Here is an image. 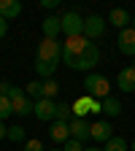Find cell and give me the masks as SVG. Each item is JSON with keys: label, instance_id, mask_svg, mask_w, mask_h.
<instances>
[{"label": "cell", "instance_id": "1", "mask_svg": "<svg viewBox=\"0 0 135 151\" xmlns=\"http://www.w3.org/2000/svg\"><path fill=\"white\" fill-rule=\"evenodd\" d=\"M62 62L70 70L95 73V65L100 62V49H97V43H92L84 35L65 38V43H62Z\"/></svg>", "mask_w": 135, "mask_h": 151}, {"label": "cell", "instance_id": "2", "mask_svg": "<svg viewBox=\"0 0 135 151\" xmlns=\"http://www.w3.org/2000/svg\"><path fill=\"white\" fill-rule=\"evenodd\" d=\"M84 92L89 94L92 100H105L111 97V81L105 78L103 73H87V78H84Z\"/></svg>", "mask_w": 135, "mask_h": 151}, {"label": "cell", "instance_id": "3", "mask_svg": "<svg viewBox=\"0 0 135 151\" xmlns=\"http://www.w3.org/2000/svg\"><path fill=\"white\" fill-rule=\"evenodd\" d=\"M35 60L60 65V62H62V43L57 41V38H43V41L38 43V54H35Z\"/></svg>", "mask_w": 135, "mask_h": 151}, {"label": "cell", "instance_id": "4", "mask_svg": "<svg viewBox=\"0 0 135 151\" xmlns=\"http://www.w3.org/2000/svg\"><path fill=\"white\" fill-rule=\"evenodd\" d=\"M60 22H62V32H65V38L84 35V16H81L79 11H68V14H62Z\"/></svg>", "mask_w": 135, "mask_h": 151}, {"label": "cell", "instance_id": "5", "mask_svg": "<svg viewBox=\"0 0 135 151\" xmlns=\"http://www.w3.org/2000/svg\"><path fill=\"white\" fill-rule=\"evenodd\" d=\"M8 100H11V105H14V113H16V116H30V113H32V105H35V103L25 94L22 86H14L11 94H8Z\"/></svg>", "mask_w": 135, "mask_h": 151}, {"label": "cell", "instance_id": "6", "mask_svg": "<svg viewBox=\"0 0 135 151\" xmlns=\"http://www.w3.org/2000/svg\"><path fill=\"white\" fill-rule=\"evenodd\" d=\"M108 27V19L100 16V14H89L84 16V38H89V41H95V38H100Z\"/></svg>", "mask_w": 135, "mask_h": 151}, {"label": "cell", "instance_id": "7", "mask_svg": "<svg viewBox=\"0 0 135 151\" xmlns=\"http://www.w3.org/2000/svg\"><path fill=\"white\" fill-rule=\"evenodd\" d=\"M32 116L35 119H41V122H54V116H57V103L54 100H46V97H41V100H35V105H32Z\"/></svg>", "mask_w": 135, "mask_h": 151}, {"label": "cell", "instance_id": "8", "mask_svg": "<svg viewBox=\"0 0 135 151\" xmlns=\"http://www.w3.org/2000/svg\"><path fill=\"white\" fill-rule=\"evenodd\" d=\"M70 108H73V116H76V119H84V116H87L89 111H92V113L103 111V108H100V100H92L89 94H84V97H79V100H76V103H73Z\"/></svg>", "mask_w": 135, "mask_h": 151}, {"label": "cell", "instance_id": "9", "mask_svg": "<svg viewBox=\"0 0 135 151\" xmlns=\"http://www.w3.org/2000/svg\"><path fill=\"white\" fill-rule=\"evenodd\" d=\"M70 138L79 140V143L92 140V124L87 119H70Z\"/></svg>", "mask_w": 135, "mask_h": 151}, {"label": "cell", "instance_id": "10", "mask_svg": "<svg viewBox=\"0 0 135 151\" xmlns=\"http://www.w3.org/2000/svg\"><path fill=\"white\" fill-rule=\"evenodd\" d=\"M116 49L127 57H135V30L127 27V30H119V38H116Z\"/></svg>", "mask_w": 135, "mask_h": 151}, {"label": "cell", "instance_id": "11", "mask_svg": "<svg viewBox=\"0 0 135 151\" xmlns=\"http://www.w3.org/2000/svg\"><path fill=\"white\" fill-rule=\"evenodd\" d=\"M49 138L54 140V143H65L68 138H70V124L68 122H51L49 124Z\"/></svg>", "mask_w": 135, "mask_h": 151}, {"label": "cell", "instance_id": "12", "mask_svg": "<svg viewBox=\"0 0 135 151\" xmlns=\"http://www.w3.org/2000/svg\"><path fill=\"white\" fill-rule=\"evenodd\" d=\"M113 138V132H111V122H92V140L95 143H108Z\"/></svg>", "mask_w": 135, "mask_h": 151}, {"label": "cell", "instance_id": "13", "mask_svg": "<svg viewBox=\"0 0 135 151\" xmlns=\"http://www.w3.org/2000/svg\"><path fill=\"white\" fill-rule=\"evenodd\" d=\"M116 86L122 92H135V68H122L119 76H116Z\"/></svg>", "mask_w": 135, "mask_h": 151}, {"label": "cell", "instance_id": "14", "mask_svg": "<svg viewBox=\"0 0 135 151\" xmlns=\"http://www.w3.org/2000/svg\"><path fill=\"white\" fill-rule=\"evenodd\" d=\"M130 22H132L130 11H124V8H111V14H108V24L119 27V30H127V27H130Z\"/></svg>", "mask_w": 135, "mask_h": 151}, {"label": "cell", "instance_id": "15", "mask_svg": "<svg viewBox=\"0 0 135 151\" xmlns=\"http://www.w3.org/2000/svg\"><path fill=\"white\" fill-rule=\"evenodd\" d=\"M19 14H22V3L19 0H0V16L6 19H16Z\"/></svg>", "mask_w": 135, "mask_h": 151}, {"label": "cell", "instance_id": "16", "mask_svg": "<svg viewBox=\"0 0 135 151\" xmlns=\"http://www.w3.org/2000/svg\"><path fill=\"white\" fill-rule=\"evenodd\" d=\"M41 30H43V38H57L62 32V22H60V16H46L43 19V24H41Z\"/></svg>", "mask_w": 135, "mask_h": 151}, {"label": "cell", "instance_id": "17", "mask_svg": "<svg viewBox=\"0 0 135 151\" xmlns=\"http://www.w3.org/2000/svg\"><path fill=\"white\" fill-rule=\"evenodd\" d=\"M100 108H103L105 116H111V119H116L119 113H122V103H119L116 97H105V100L100 103Z\"/></svg>", "mask_w": 135, "mask_h": 151}, {"label": "cell", "instance_id": "18", "mask_svg": "<svg viewBox=\"0 0 135 151\" xmlns=\"http://www.w3.org/2000/svg\"><path fill=\"white\" fill-rule=\"evenodd\" d=\"M35 73L41 76V78H54V73H57V65L54 62H41V60H35Z\"/></svg>", "mask_w": 135, "mask_h": 151}, {"label": "cell", "instance_id": "19", "mask_svg": "<svg viewBox=\"0 0 135 151\" xmlns=\"http://www.w3.org/2000/svg\"><path fill=\"white\" fill-rule=\"evenodd\" d=\"M103 151H130V143H127L124 138H119V135H113V138L103 146Z\"/></svg>", "mask_w": 135, "mask_h": 151}, {"label": "cell", "instance_id": "20", "mask_svg": "<svg viewBox=\"0 0 135 151\" xmlns=\"http://www.w3.org/2000/svg\"><path fill=\"white\" fill-rule=\"evenodd\" d=\"M25 94L35 103V100H41L43 97V81H30L27 84V89H25Z\"/></svg>", "mask_w": 135, "mask_h": 151}, {"label": "cell", "instance_id": "21", "mask_svg": "<svg viewBox=\"0 0 135 151\" xmlns=\"http://www.w3.org/2000/svg\"><path fill=\"white\" fill-rule=\"evenodd\" d=\"M70 113H73V108H70V103H57V122H68L70 124Z\"/></svg>", "mask_w": 135, "mask_h": 151}, {"label": "cell", "instance_id": "22", "mask_svg": "<svg viewBox=\"0 0 135 151\" xmlns=\"http://www.w3.org/2000/svg\"><path fill=\"white\" fill-rule=\"evenodd\" d=\"M57 92H60V84H57L54 78H46V81H43V97H46V100H54Z\"/></svg>", "mask_w": 135, "mask_h": 151}, {"label": "cell", "instance_id": "23", "mask_svg": "<svg viewBox=\"0 0 135 151\" xmlns=\"http://www.w3.org/2000/svg\"><path fill=\"white\" fill-rule=\"evenodd\" d=\"M6 138H8V140H14V143H22V140H25V127H22V124H14V127H8Z\"/></svg>", "mask_w": 135, "mask_h": 151}, {"label": "cell", "instance_id": "24", "mask_svg": "<svg viewBox=\"0 0 135 151\" xmlns=\"http://www.w3.org/2000/svg\"><path fill=\"white\" fill-rule=\"evenodd\" d=\"M8 116H14V105L8 97H0V122H6Z\"/></svg>", "mask_w": 135, "mask_h": 151}, {"label": "cell", "instance_id": "25", "mask_svg": "<svg viewBox=\"0 0 135 151\" xmlns=\"http://www.w3.org/2000/svg\"><path fill=\"white\" fill-rule=\"evenodd\" d=\"M25 151H46V146H43V140H38V138H30V140L25 143Z\"/></svg>", "mask_w": 135, "mask_h": 151}, {"label": "cell", "instance_id": "26", "mask_svg": "<svg viewBox=\"0 0 135 151\" xmlns=\"http://www.w3.org/2000/svg\"><path fill=\"white\" fill-rule=\"evenodd\" d=\"M62 151H84V143H79V140L68 138V140L62 143Z\"/></svg>", "mask_w": 135, "mask_h": 151}, {"label": "cell", "instance_id": "27", "mask_svg": "<svg viewBox=\"0 0 135 151\" xmlns=\"http://www.w3.org/2000/svg\"><path fill=\"white\" fill-rule=\"evenodd\" d=\"M11 89H14V84H8V81H0V97H8V94H11Z\"/></svg>", "mask_w": 135, "mask_h": 151}, {"label": "cell", "instance_id": "28", "mask_svg": "<svg viewBox=\"0 0 135 151\" xmlns=\"http://www.w3.org/2000/svg\"><path fill=\"white\" fill-rule=\"evenodd\" d=\"M57 6H60V0H41V8H46V11H51Z\"/></svg>", "mask_w": 135, "mask_h": 151}, {"label": "cell", "instance_id": "29", "mask_svg": "<svg viewBox=\"0 0 135 151\" xmlns=\"http://www.w3.org/2000/svg\"><path fill=\"white\" fill-rule=\"evenodd\" d=\"M6 32H8V22H6L3 16H0V41H3V38H6Z\"/></svg>", "mask_w": 135, "mask_h": 151}, {"label": "cell", "instance_id": "30", "mask_svg": "<svg viewBox=\"0 0 135 151\" xmlns=\"http://www.w3.org/2000/svg\"><path fill=\"white\" fill-rule=\"evenodd\" d=\"M6 132H8V127H6V122H0V140L6 138Z\"/></svg>", "mask_w": 135, "mask_h": 151}, {"label": "cell", "instance_id": "31", "mask_svg": "<svg viewBox=\"0 0 135 151\" xmlns=\"http://www.w3.org/2000/svg\"><path fill=\"white\" fill-rule=\"evenodd\" d=\"M84 151H103V148H100V146H89V148L84 146Z\"/></svg>", "mask_w": 135, "mask_h": 151}, {"label": "cell", "instance_id": "32", "mask_svg": "<svg viewBox=\"0 0 135 151\" xmlns=\"http://www.w3.org/2000/svg\"><path fill=\"white\" fill-rule=\"evenodd\" d=\"M130 151H135V140H132V143H130Z\"/></svg>", "mask_w": 135, "mask_h": 151}, {"label": "cell", "instance_id": "33", "mask_svg": "<svg viewBox=\"0 0 135 151\" xmlns=\"http://www.w3.org/2000/svg\"><path fill=\"white\" fill-rule=\"evenodd\" d=\"M130 27H132V30H135V19H132V22H130Z\"/></svg>", "mask_w": 135, "mask_h": 151}, {"label": "cell", "instance_id": "34", "mask_svg": "<svg viewBox=\"0 0 135 151\" xmlns=\"http://www.w3.org/2000/svg\"><path fill=\"white\" fill-rule=\"evenodd\" d=\"M46 151H62V148H46Z\"/></svg>", "mask_w": 135, "mask_h": 151}]
</instances>
